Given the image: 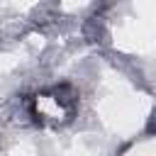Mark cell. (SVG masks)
<instances>
[{"mask_svg":"<svg viewBox=\"0 0 156 156\" xmlns=\"http://www.w3.org/2000/svg\"><path fill=\"white\" fill-rule=\"evenodd\" d=\"M51 98L58 102V107H63L68 115H73L76 112V107H78V90L71 85V83H58V85H54L51 88Z\"/></svg>","mask_w":156,"mask_h":156,"instance_id":"1","label":"cell"},{"mask_svg":"<svg viewBox=\"0 0 156 156\" xmlns=\"http://www.w3.org/2000/svg\"><path fill=\"white\" fill-rule=\"evenodd\" d=\"M83 39L90 41V44H98V46L107 44L110 37H107V29H105V24H102L100 17H88L83 22Z\"/></svg>","mask_w":156,"mask_h":156,"instance_id":"2","label":"cell"},{"mask_svg":"<svg viewBox=\"0 0 156 156\" xmlns=\"http://www.w3.org/2000/svg\"><path fill=\"white\" fill-rule=\"evenodd\" d=\"M144 132H146L149 136H154V134H156V110H151V115H149V119H146Z\"/></svg>","mask_w":156,"mask_h":156,"instance_id":"3","label":"cell"}]
</instances>
